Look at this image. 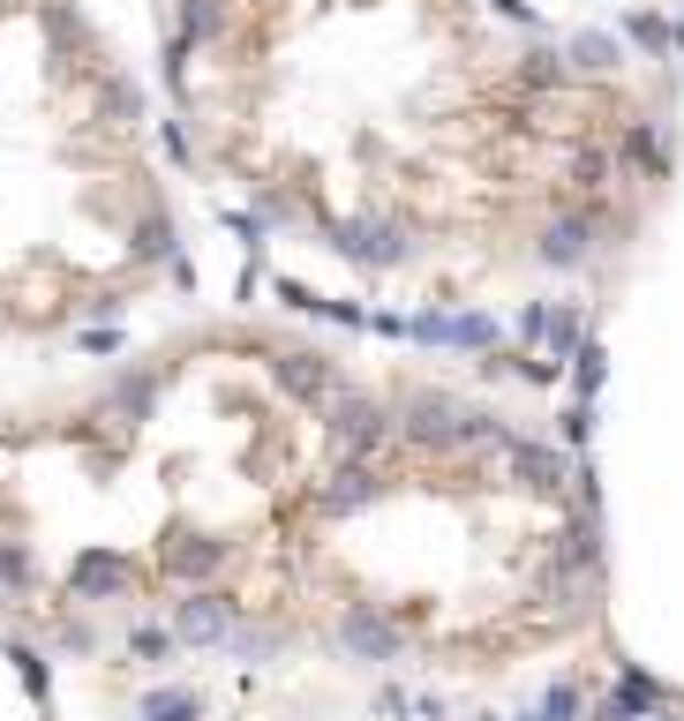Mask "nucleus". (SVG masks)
Here are the masks:
<instances>
[{"label":"nucleus","mask_w":684,"mask_h":721,"mask_svg":"<svg viewBox=\"0 0 684 721\" xmlns=\"http://www.w3.org/2000/svg\"><path fill=\"white\" fill-rule=\"evenodd\" d=\"M188 151L361 271L587 263L670 173V128L601 45L481 0H166Z\"/></svg>","instance_id":"f257e3e1"},{"label":"nucleus","mask_w":684,"mask_h":721,"mask_svg":"<svg viewBox=\"0 0 684 721\" xmlns=\"http://www.w3.org/2000/svg\"><path fill=\"white\" fill-rule=\"evenodd\" d=\"M173 255L143 98L76 0H0V331L121 308Z\"/></svg>","instance_id":"f03ea898"}]
</instances>
